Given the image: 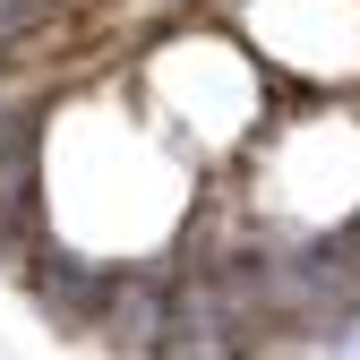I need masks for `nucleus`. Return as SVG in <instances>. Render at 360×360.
<instances>
[{"mask_svg": "<svg viewBox=\"0 0 360 360\" xmlns=\"http://www.w3.org/2000/svg\"><path fill=\"white\" fill-rule=\"evenodd\" d=\"M9 283L26 292V309H34L52 335L95 343L103 309H112V283H120V257H95V249H77V240H60V232H43V240L9 266Z\"/></svg>", "mask_w": 360, "mask_h": 360, "instance_id": "nucleus-1", "label": "nucleus"}]
</instances>
